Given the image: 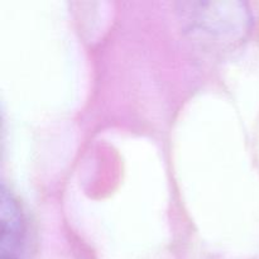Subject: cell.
<instances>
[{
    "instance_id": "1",
    "label": "cell",
    "mask_w": 259,
    "mask_h": 259,
    "mask_svg": "<svg viewBox=\"0 0 259 259\" xmlns=\"http://www.w3.org/2000/svg\"><path fill=\"white\" fill-rule=\"evenodd\" d=\"M23 244V223L19 209L4 189L2 191V255L18 259Z\"/></svg>"
}]
</instances>
